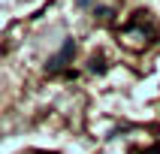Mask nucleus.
<instances>
[{
  "instance_id": "obj_1",
  "label": "nucleus",
  "mask_w": 160,
  "mask_h": 154,
  "mask_svg": "<svg viewBox=\"0 0 160 154\" xmlns=\"http://www.w3.org/2000/svg\"><path fill=\"white\" fill-rule=\"evenodd\" d=\"M72 54H76V42H72V39H67V42H63V48L54 54L52 61H48V72H54V70H61V67H67V63L72 61Z\"/></svg>"
},
{
  "instance_id": "obj_2",
  "label": "nucleus",
  "mask_w": 160,
  "mask_h": 154,
  "mask_svg": "<svg viewBox=\"0 0 160 154\" xmlns=\"http://www.w3.org/2000/svg\"><path fill=\"white\" fill-rule=\"evenodd\" d=\"M103 70H106V63H103V57L97 54V57L91 61V72H103Z\"/></svg>"
},
{
  "instance_id": "obj_3",
  "label": "nucleus",
  "mask_w": 160,
  "mask_h": 154,
  "mask_svg": "<svg viewBox=\"0 0 160 154\" xmlns=\"http://www.w3.org/2000/svg\"><path fill=\"white\" fill-rule=\"evenodd\" d=\"M76 3H79V6H91V3H94V0H76Z\"/></svg>"
}]
</instances>
